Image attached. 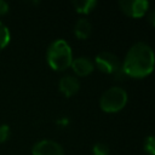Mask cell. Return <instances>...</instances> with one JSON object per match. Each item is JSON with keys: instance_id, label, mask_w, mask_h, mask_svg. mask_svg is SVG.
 Masks as SVG:
<instances>
[{"instance_id": "9", "label": "cell", "mask_w": 155, "mask_h": 155, "mask_svg": "<svg viewBox=\"0 0 155 155\" xmlns=\"http://www.w3.org/2000/svg\"><path fill=\"white\" fill-rule=\"evenodd\" d=\"M73 31L79 40H86L92 33V24L87 18H79L74 24Z\"/></svg>"}, {"instance_id": "13", "label": "cell", "mask_w": 155, "mask_h": 155, "mask_svg": "<svg viewBox=\"0 0 155 155\" xmlns=\"http://www.w3.org/2000/svg\"><path fill=\"white\" fill-rule=\"evenodd\" d=\"M109 154H110V150L108 145L104 143L98 142L92 147V155H109Z\"/></svg>"}, {"instance_id": "16", "label": "cell", "mask_w": 155, "mask_h": 155, "mask_svg": "<svg viewBox=\"0 0 155 155\" xmlns=\"http://www.w3.org/2000/svg\"><path fill=\"white\" fill-rule=\"evenodd\" d=\"M8 11H10V5H8V2H6V1H4V0H0V17L7 15Z\"/></svg>"}, {"instance_id": "10", "label": "cell", "mask_w": 155, "mask_h": 155, "mask_svg": "<svg viewBox=\"0 0 155 155\" xmlns=\"http://www.w3.org/2000/svg\"><path fill=\"white\" fill-rule=\"evenodd\" d=\"M98 5L97 1L94 0H75L73 1V6L75 8V11L80 15H88L90 12H92V10Z\"/></svg>"}, {"instance_id": "17", "label": "cell", "mask_w": 155, "mask_h": 155, "mask_svg": "<svg viewBox=\"0 0 155 155\" xmlns=\"http://www.w3.org/2000/svg\"><path fill=\"white\" fill-rule=\"evenodd\" d=\"M147 21L151 27H155V10L148 11L147 13Z\"/></svg>"}, {"instance_id": "14", "label": "cell", "mask_w": 155, "mask_h": 155, "mask_svg": "<svg viewBox=\"0 0 155 155\" xmlns=\"http://www.w3.org/2000/svg\"><path fill=\"white\" fill-rule=\"evenodd\" d=\"M10 136H11V127L7 124H1L0 125V143L7 142Z\"/></svg>"}, {"instance_id": "7", "label": "cell", "mask_w": 155, "mask_h": 155, "mask_svg": "<svg viewBox=\"0 0 155 155\" xmlns=\"http://www.w3.org/2000/svg\"><path fill=\"white\" fill-rule=\"evenodd\" d=\"M58 88L62 94L65 97H73L75 96L80 90V81L75 75L65 74L63 75L58 81Z\"/></svg>"}, {"instance_id": "15", "label": "cell", "mask_w": 155, "mask_h": 155, "mask_svg": "<svg viewBox=\"0 0 155 155\" xmlns=\"http://www.w3.org/2000/svg\"><path fill=\"white\" fill-rule=\"evenodd\" d=\"M56 125H57L58 127L65 128V127H68V126L70 125V120H69V117H67V116H61V117H58V119L56 120Z\"/></svg>"}, {"instance_id": "3", "label": "cell", "mask_w": 155, "mask_h": 155, "mask_svg": "<svg viewBox=\"0 0 155 155\" xmlns=\"http://www.w3.org/2000/svg\"><path fill=\"white\" fill-rule=\"evenodd\" d=\"M128 101V94L125 88L120 86H111L99 98V107L104 113L114 114L122 110Z\"/></svg>"}, {"instance_id": "11", "label": "cell", "mask_w": 155, "mask_h": 155, "mask_svg": "<svg viewBox=\"0 0 155 155\" xmlns=\"http://www.w3.org/2000/svg\"><path fill=\"white\" fill-rule=\"evenodd\" d=\"M11 40V33L1 21H0V51H2L10 42Z\"/></svg>"}, {"instance_id": "6", "label": "cell", "mask_w": 155, "mask_h": 155, "mask_svg": "<svg viewBox=\"0 0 155 155\" xmlns=\"http://www.w3.org/2000/svg\"><path fill=\"white\" fill-rule=\"evenodd\" d=\"M31 155H65L62 145L52 139H41L31 148Z\"/></svg>"}, {"instance_id": "8", "label": "cell", "mask_w": 155, "mask_h": 155, "mask_svg": "<svg viewBox=\"0 0 155 155\" xmlns=\"http://www.w3.org/2000/svg\"><path fill=\"white\" fill-rule=\"evenodd\" d=\"M74 75L78 78H85L88 76L90 74H92V71L94 70V63L93 61H91L88 57H78L74 58L70 65Z\"/></svg>"}, {"instance_id": "5", "label": "cell", "mask_w": 155, "mask_h": 155, "mask_svg": "<svg viewBox=\"0 0 155 155\" xmlns=\"http://www.w3.org/2000/svg\"><path fill=\"white\" fill-rule=\"evenodd\" d=\"M119 7L126 16L140 18L148 13L150 4L147 0H121L119 1Z\"/></svg>"}, {"instance_id": "1", "label": "cell", "mask_w": 155, "mask_h": 155, "mask_svg": "<svg viewBox=\"0 0 155 155\" xmlns=\"http://www.w3.org/2000/svg\"><path fill=\"white\" fill-rule=\"evenodd\" d=\"M155 68V53L154 50L145 42H136L133 44L122 63L121 69L125 76L133 79H143L149 76Z\"/></svg>"}, {"instance_id": "12", "label": "cell", "mask_w": 155, "mask_h": 155, "mask_svg": "<svg viewBox=\"0 0 155 155\" xmlns=\"http://www.w3.org/2000/svg\"><path fill=\"white\" fill-rule=\"evenodd\" d=\"M144 151L148 154V155H155V136L151 134V136H148L144 140Z\"/></svg>"}, {"instance_id": "4", "label": "cell", "mask_w": 155, "mask_h": 155, "mask_svg": "<svg viewBox=\"0 0 155 155\" xmlns=\"http://www.w3.org/2000/svg\"><path fill=\"white\" fill-rule=\"evenodd\" d=\"M94 63V68H97L99 71L111 75L114 80L116 81H121L124 80L125 74L122 73L121 69V62L119 61V57L115 56L111 52H107L103 51L101 53H98L93 61Z\"/></svg>"}, {"instance_id": "2", "label": "cell", "mask_w": 155, "mask_h": 155, "mask_svg": "<svg viewBox=\"0 0 155 155\" xmlns=\"http://www.w3.org/2000/svg\"><path fill=\"white\" fill-rule=\"evenodd\" d=\"M73 59L71 47L64 39H56L48 45L46 51V62L52 70L65 71L70 68Z\"/></svg>"}]
</instances>
